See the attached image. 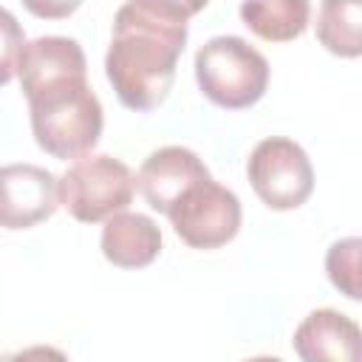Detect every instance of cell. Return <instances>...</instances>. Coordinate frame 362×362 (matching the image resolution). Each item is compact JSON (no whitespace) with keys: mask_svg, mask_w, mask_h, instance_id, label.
<instances>
[{"mask_svg":"<svg viewBox=\"0 0 362 362\" xmlns=\"http://www.w3.org/2000/svg\"><path fill=\"white\" fill-rule=\"evenodd\" d=\"M23 6L40 20H65L82 6V0H23Z\"/></svg>","mask_w":362,"mask_h":362,"instance_id":"16","label":"cell"},{"mask_svg":"<svg viewBox=\"0 0 362 362\" xmlns=\"http://www.w3.org/2000/svg\"><path fill=\"white\" fill-rule=\"evenodd\" d=\"M195 79L212 105L243 110L263 99L269 88V62L243 37L221 34L198 48Z\"/></svg>","mask_w":362,"mask_h":362,"instance_id":"3","label":"cell"},{"mask_svg":"<svg viewBox=\"0 0 362 362\" xmlns=\"http://www.w3.org/2000/svg\"><path fill=\"white\" fill-rule=\"evenodd\" d=\"M133 3H139L141 8H147V11L158 14V17L187 23V20L195 17L201 8H206L209 0H133Z\"/></svg>","mask_w":362,"mask_h":362,"instance_id":"14","label":"cell"},{"mask_svg":"<svg viewBox=\"0 0 362 362\" xmlns=\"http://www.w3.org/2000/svg\"><path fill=\"white\" fill-rule=\"evenodd\" d=\"M0 223L6 229H31L62 204L57 175L37 164H6L0 170Z\"/></svg>","mask_w":362,"mask_h":362,"instance_id":"7","label":"cell"},{"mask_svg":"<svg viewBox=\"0 0 362 362\" xmlns=\"http://www.w3.org/2000/svg\"><path fill=\"white\" fill-rule=\"evenodd\" d=\"M167 218L187 246L218 249L238 235L243 209L238 195L209 175L187 189L181 201L167 212Z\"/></svg>","mask_w":362,"mask_h":362,"instance_id":"6","label":"cell"},{"mask_svg":"<svg viewBox=\"0 0 362 362\" xmlns=\"http://www.w3.org/2000/svg\"><path fill=\"white\" fill-rule=\"evenodd\" d=\"M3 23H6V54H3V82H11V79L17 76V62H20V59H14V51H17V54H23V48H25V37H23V31L17 28V23H14L11 11H6V14H3Z\"/></svg>","mask_w":362,"mask_h":362,"instance_id":"15","label":"cell"},{"mask_svg":"<svg viewBox=\"0 0 362 362\" xmlns=\"http://www.w3.org/2000/svg\"><path fill=\"white\" fill-rule=\"evenodd\" d=\"M317 40L334 57H362V0H322Z\"/></svg>","mask_w":362,"mask_h":362,"instance_id":"12","label":"cell"},{"mask_svg":"<svg viewBox=\"0 0 362 362\" xmlns=\"http://www.w3.org/2000/svg\"><path fill=\"white\" fill-rule=\"evenodd\" d=\"M291 345L305 362H362V328L337 308H314L297 325Z\"/></svg>","mask_w":362,"mask_h":362,"instance_id":"9","label":"cell"},{"mask_svg":"<svg viewBox=\"0 0 362 362\" xmlns=\"http://www.w3.org/2000/svg\"><path fill=\"white\" fill-rule=\"evenodd\" d=\"M204 178H209V170L198 153L181 144H167L144 158L139 170V189L150 209L167 215L181 201V195Z\"/></svg>","mask_w":362,"mask_h":362,"instance_id":"8","label":"cell"},{"mask_svg":"<svg viewBox=\"0 0 362 362\" xmlns=\"http://www.w3.org/2000/svg\"><path fill=\"white\" fill-rule=\"evenodd\" d=\"M325 274L348 300L362 303V238H339L325 252Z\"/></svg>","mask_w":362,"mask_h":362,"instance_id":"13","label":"cell"},{"mask_svg":"<svg viewBox=\"0 0 362 362\" xmlns=\"http://www.w3.org/2000/svg\"><path fill=\"white\" fill-rule=\"evenodd\" d=\"M246 175L255 195L277 212L303 206L314 192L311 158L297 141L286 136H269L257 141L249 153Z\"/></svg>","mask_w":362,"mask_h":362,"instance_id":"5","label":"cell"},{"mask_svg":"<svg viewBox=\"0 0 362 362\" xmlns=\"http://www.w3.org/2000/svg\"><path fill=\"white\" fill-rule=\"evenodd\" d=\"M161 252V229L141 212H116L102 226V255L119 269H144Z\"/></svg>","mask_w":362,"mask_h":362,"instance_id":"10","label":"cell"},{"mask_svg":"<svg viewBox=\"0 0 362 362\" xmlns=\"http://www.w3.org/2000/svg\"><path fill=\"white\" fill-rule=\"evenodd\" d=\"M187 45V23L158 17L127 0L113 17L105 54V76L127 110H156L175 82V65Z\"/></svg>","mask_w":362,"mask_h":362,"instance_id":"2","label":"cell"},{"mask_svg":"<svg viewBox=\"0 0 362 362\" xmlns=\"http://www.w3.org/2000/svg\"><path fill=\"white\" fill-rule=\"evenodd\" d=\"M17 76L28 99L31 133L54 158H82L102 136V102L88 85V59L71 37H37L25 42Z\"/></svg>","mask_w":362,"mask_h":362,"instance_id":"1","label":"cell"},{"mask_svg":"<svg viewBox=\"0 0 362 362\" xmlns=\"http://www.w3.org/2000/svg\"><path fill=\"white\" fill-rule=\"evenodd\" d=\"M308 0H240L243 25L266 42H291L308 28Z\"/></svg>","mask_w":362,"mask_h":362,"instance_id":"11","label":"cell"},{"mask_svg":"<svg viewBox=\"0 0 362 362\" xmlns=\"http://www.w3.org/2000/svg\"><path fill=\"white\" fill-rule=\"evenodd\" d=\"M139 187V175L107 153L76 158L59 178V198L68 215L79 223H99L127 209Z\"/></svg>","mask_w":362,"mask_h":362,"instance_id":"4","label":"cell"}]
</instances>
